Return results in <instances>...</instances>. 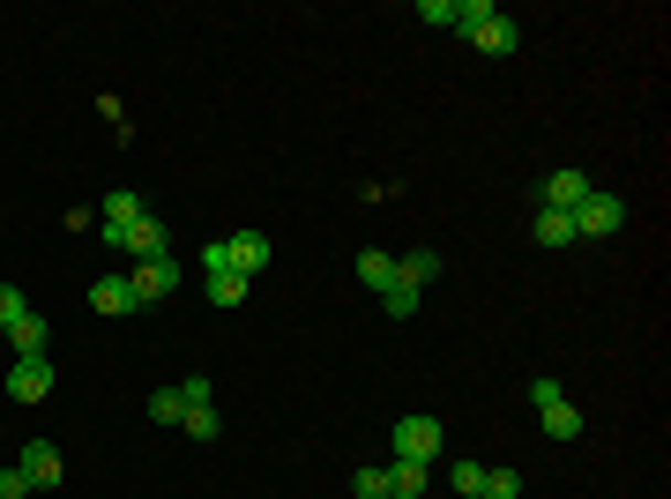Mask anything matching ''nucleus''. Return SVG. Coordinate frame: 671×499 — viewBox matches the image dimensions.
Returning <instances> with one entry per match:
<instances>
[{
    "label": "nucleus",
    "instance_id": "nucleus-1",
    "mask_svg": "<svg viewBox=\"0 0 671 499\" xmlns=\"http://www.w3.org/2000/svg\"><path fill=\"white\" fill-rule=\"evenodd\" d=\"M456 31L478 45V53H515L522 45V23L508 15V8H492V0H462L456 8Z\"/></svg>",
    "mask_w": 671,
    "mask_h": 499
},
{
    "label": "nucleus",
    "instance_id": "nucleus-2",
    "mask_svg": "<svg viewBox=\"0 0 671 499\" xmlns=\"http://www.w3.org/2000/svg\"><path fill=\"white\" fill-rule=\"evenodd\" d=\"M440 417H418V410H411V417H396V433H388V447H396V463H433V455H440Z\"/></svg>",
    "mask_w": 671,
    "mask_h": 499
},
{
    "label": "nucleus",
    "instance_id": "nucleus-3",
    "mask_svg": "<svg viewBox=\"0 0 671 499\" xmlns=\"http://www.w3.org/2000/svg\"><path fill=\"white\" fill-rule=\"evenodd\" d=\"M567 217H575V239H611V231L627 224V202L589 187V202H582V209H567Z\"/></svg>",
    "mask_w": 671,
    "mask_h": 499
},
{
    "label": "nucleus",
    "instance_id": "nucleus-4",
    "mask_svg": "<svg viewBox=\"0 0 671 499\" xmlns=\"http://www.w3.org/2000/svg\"><path fill=\"white\" fill-rule=\"evenodd\" d=\"M113 231H120V224H113ZM113 253H120V261H164L172 247H164V224H157L150 209H142V217H135V224L120 231V239H113Z\"/></svg>",
    "mask_w": 671,
    "mask_h": 499
},
{
    "label": "nucleus",
    "instance_id": "nucleus-5",
    "mask_svg": "<svg viewBox=\"0 0 671 499\" xmlns=\"http://www.w3.org/2000/svg\"><path fill=\"white\" fill-rule=\"evenodd\" d=\"M53 350H38V358H15V373H8V395H15V403H45V395H53Z\"/></svg>",
    "mask_w": 671,
    "mask_h": 499
},
{
    "label": "nucleus",
    "instance_id": "nucleus-6",
    "mask_svg": "<svg viewBox=\"0 0 671 499\" xmlns=\"http://www.w3.org/2000/svg\"><path fill=\"white\" fill-rule=\"evenodd\" d=\"M135 299H142V306H150V299H172V291H180V261H172V253H164V261H135Z\"/></svg>",
    "mask_w": 671,
    "mask_h": 499
},
{
    "label": "nucleus",
    "instance_id": "nucleus-7",
    "mask_svg": "<svg viewBox=\"0 0 671 499\" xmlns=\"http://www.w3.org/2000/svg\"><path fill=\"white\" fill-rule=\"evenodd\" d=\"M582 202H589V172H575V164L537 187V209H582Z\"/></svg>",
    "mask_w": 671,
    "mask_h": 499
},
{
    "label": "nucleus",
    "instance_id": "nucleus-8",
    "mask_svg": "<svg viewBox=\"0 0 671 499\" xmlns=\"http://www.w3.org/2000/svg\"><path fill=\"white\" fill-rule=\"evenodd\" d=\"M224 261L254 283V269H269V231H239V239H224Z\"/></svg>",
    "mask_w": 671,
    "mask_h": 499
},
{
    "label": "nucleus",
    "instance_id": "nucleus-9",
    "mask_svg": "<svg viewBox=\"0 0 671 499\" xmlns=\"http://www.w3.org/2000/svg\"><path fill=\"white\" fill-rule=\"evenodd\" d=\"M8 344H15V358H38V350L53 344V328H45V313H15V321H8Z\"/></svg>",
    "mask_w": 671,
    "mask_h": 499
},
{
    "label": "nucleus",
    "instance_id": "nucleus-10",
    "mask_svg": "<svg viewBox=\"0 0 671 499\" xmlns=\"http://www.w3.org/2000/svg\"><path fill=\"white\" fill-rule=\"evenodd\" d=\"M23 477L31 485H61V447L53 440H23Z\"/></svg>",
    "mask_w": 671,
    "mask_h": 499
},
{
    "label": "nucleus",
    "instance_id": "nucleus-11",
    "mask_svg": "<svg viewBox=\"0 0 671 499\" xmlns=\"http://www.w3.org/2000/svg\"><path fill=\"white\" fill-rule=\"evenodd\" d=\"M90 306L97 313H135L142 299H135V283H127V276H97L90 283Z\"/></svg>",
    "mask_w": 671,
    "mask_h": 499
},
{
    "label": "nucleus",
    "instance_id": "nucleus-12",
    "mask_svg": "<svg viewBox=\"0 0 671 499\" xmlns=\"http://www.w3.org/2000/svg\"><path fill=\"white\" fill-rule=\"evenodd\" d=\"M433 276H440V253H433V247H418V253H403V261H396V283H411V291H426Z\"/></svg>",
    "mask_w": 671,
    "mask_h": 499
},
{
    "label": "nucleus",
    "instance_id": "nucleus-13",
    "mask_svg": "<svg viewBox=\"0 0 671 499\" xmlns=\"http://www.w3.org/2000/svg\"><path fill=\"white\" fill-rule=\"evenodd\" d=\"M537 425H545V440H582V410L575 403H545Z\"/></svg>",
    "mask_w": 671,
    "mask_h": 499
},
{
    "label": "nucleus",
    "instance_id": "nucleus-14",
    "mask_svg": "<svg viewBox=\"0 0 671 499\" xmlns=\"http://www.w3.org/2000/svg\"><path fill=\"white\" fill-rule=\"evenodd\" d=\"M388 499H426V463H388Z\"/></svg>",
    "mask_w": 671,
    "mask_h": 499
},
{
    "label": "nucleus",
    "instance_id": "nucleus-15",
    "mask_svg": "<svg viewBox=\"0 0 671 499\" xmlns=\"http://www.w3.org/2000/svg\"><path fill=\"white\" fill-rule=\"evenodd\" d=\"M537 247H575V217L567 209H537Z\"/></svg>",
    "mask_w": 671,
    "mask_h": 499
},
{
    "label": "nucleus",
    "instance_id": "nucleus-16",
    "mask_svg": "<svg viewBox=\"0 0 671 499\" xmlns=\"http://www.w3.org/2000/svg\"><path fill=\"white\" fill-rule=\"evenodd\" d=\"M210 306H224V313L246 306V276H239V269H216V276H210Z\"/></svg>",
    "mask_w": 671,
    "mask_h": 499
},
{
    "label": "nucleus",
    "instance_id": "nucleus-17",
    "mask_svg": "<svg viewBox=\"0 0 671 499\" xmlns=\"http://www.w3.org/2000/svg\"><path fill=\"white\" fill-rule=\"evenodd\" d=\"M359 283H373V291H388V283H396V253H359Z\"/></svg>",
    "mask_w": 671,
    "mask_h": 499
},
{
    "label": "nucleus",
    "instance_id": "nucleus-18",
    "mask_svg": "<svg viewBox=\"0 0 671 499\" xmlns=\"http://www.w3.org/2000/svg\"><path fill=\"white\" fill-rule=\"evenodd\" d=\"M135 217H142V194H105V224H120V231H127V224H135Z\"/></svg>",
    "mask_w": 671,
    "mask_h": 499
},
{
    "label": "nucleus",
    "instance_id": "nucleus-19",
    "mask_svg": "<svg viewBox=\"0 0 671 499\" xmlns=\"http://www.w3.org/2000/svg\"><path fill=\"white\" fill-rule=\"evenodd\" d=\"M150 417H157V425H180V417H187L180 388H157V395H150Z\"/></svg>",
    "mask_w": 671,
    "mask_h": 499
},
{
    "label": "nucleus",
    "instance_id": "nucleus-20",
    "mask_svg": "<svg viewBox=\"0 0 671 499\" xmlns=\"http://www.w3.org/2000/svg\"><path fill=\"white\" fill-rule=\"evenodd\" d=\"M448 485H456L462 499H478V492H486V463H456V469H448Z\"/></svg>",
    "mask_w": 671,
    "mask_h": 499
},
{
    "label": "nucleus",
    "instance_id": "nucleus-21",
    "mask_svg": "<svg viewBox=\"0 0 671 499\" xmlns=\"http://www.w3.org/2000/svg\"><path fill=\"white\" fill-rule=\"evenodd\" d=\"M180 433H187V440H216V433H224V425H216V403H210V410H187Z\"/></svg>",
    "mask_w": 671,
    "mask_h": 499
},
{
    "label": "nucleus",
    "instance_id": "nucleus-22",
    "mask_svg": "<svg viewBox=\"0 0 671 499\" xmlns=\"http://www.w3.org/2000/svg\"><path fill=\"white\" fill-rule=\"evenodd\" d=\"M478 499H522V477L515 469H486V492Z\"/></svg>",
    "mask_w": 671,
    "mask_h": 499
},
{
    "label": "nucleus",
    "instance_id": "nucleus-23",
    "mask_svg": "<svg viewBox=\"0 0 671 499\" xmlns=\"http://www.w3.org/2000/svg\"><path fill=\"white\" fill-rule=\"evenodd\" d=\"M381 306L396 313V321H411V313H418V291H411V283H388V291H381Z\"/></svg>",
    "mask_w": 671,
    "mask_h": 499
},
{
    "label": "nucleus",
    "instance_id": "nucleus-24",
    "mask_svg": "<svg viewBox=\"0 0 671 499\" xmlns=\"http://www.w3.org/2000/svg\"><path fill=\"white\" fill-rule=\"evenodd\" d=\"M456 8H462V0H426V8H418V23H433V31H456Z\"/></svg>",
    "mask_w": 671,
    "mask_h": 499
},
{
    "label": "nucleus",
    "instance_id": "nucleus-25",
    "mask_svg": "<svg viewBox=\"0 0 671 499\" xmlns=\"http://www.w3.org/2000/svg\"><path fill=\"white\" fill-rule=\"evenodd\" d=\"M23 492H38L31 477H23V463H0V499H23Z\"/></svg>",
    "mask_w": 671,
    "mask_h": 499
},
{
    "label": "nucleus",
    "instance_id": "nucleus-26",
    "mask_svg": "<svg viewBox=\"0 0 671 499\" xmlns=\"http://www.w3.org/2000/svg\"><path fill=\"white\" fill-rule=\"evenodd\" d=\"M351 492H359V499H388V469H359Z\"/></svg>",
    "mask_w": 671,
    "mask_h": 499
},
{
    "label": "nucleus",
    "instance_id": "nucleus-27",
    "mask_svg": "<svg viewBox=\"0 0 671 499\" xmlns=\"http://www.w3.org/2000/svg\"><path fill=\"white\" fill-rule=\"evenodd\" d=\"M180 403L187 410H210L216 403V380H180Z\"/></svg>",
    "mask_w": 671,
    "mask_h": 499
},
{
    "label": "nucleus",
    "instance_id": "nucleus-28",
    "mask_svg": "<svg viewBox=\"0 0 671 499\" xmlns=\"http://www.w3.org/2000/svg\"><path fill=\"white\" fill-rule=\"evenodd\" d=\"M15 313H31V299H23V291H15V283H0V328H8V321H15Z\"/></svg>",
    "mask_w": 671,
    "mask_h": 499
},
{
    "label": "nucleus",
    "instance_id": "nucleus-29",
    "mask_svg": "<svg viewBox=\"0 0 671 499\" xmlns=\"http://www.w3.org/2000/svg\"><path fill=\"white\" fill-rule=\"evenodd\" d=\"M530 403L545 410V403H567V388H560V380H530Z\"/></svg>",
    "mask_w": 671,
    "mask_h": 499
}]
</instances>
